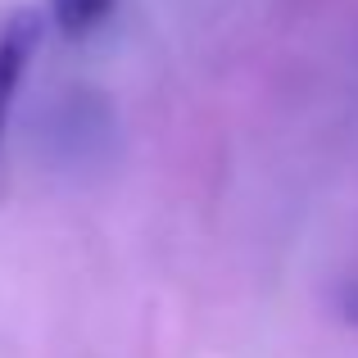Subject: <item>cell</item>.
<instances>
[{
	"instance_id": "1",
	"label": "cell",
	"mask_w": 358,
	"mask_h": 358,
	"mask_svg": "<svg viewBox=\"0 0 358 358\" xmlns=\"http://www.w3.org/2000/svg\"><path fill=\"white\" fill-rule=\"evenodd\" d=\"M114 114H109L105 96L96 91H69L55 100V109L45 114L41 141L55 155V164H105V145L114 141Z\"/></svg>"
},
{
	"instance_id": "3",
	"label": "cell",
	"mask_w": 358,
	"mask_h": 358,
	"mask_svg": "<svg viewBox=\"0 0 358 358\" xmlns=\"http://www.w3.org/2000/svg\"><path fill=\"white\" fill-rule=\"evenodd\" d=\"M55 23H59V32L69 36H87L91 27L100 23V18L114 9V0H55Z\"/></svg>"
},
{
	"instance_id": "4",
	"label": "cell",
	"mask_w": 358,
	"mask_h": 358,
	"mask_svg": "<svg viewBox=\"0 0 358 358\" xmlns=\"http://www.w3.org/2000/svg\"><path fill=\"white\" fill-rule=\"evenodd\" d=\"M345 313H350L354 322H358V286H354V290H345Z\"/></svg>"
},
{
	"instance_id": "2",
	"label": "cell",
	"mask_w": 358,
	"mask_h": 358,
	"mask_svg": "<svg viewBox=\"0 0 358 358\" xmlns=\"http://www.w3.org/2000/svg\"><path fill=\"white\" fill-rule=\"evenodd\" d=\"M36 41H41V23L36 14H14L0 32V131H5L9 105H14V91L23 82L27 64L36 55Z\"/></svg>"
}]
</instances>
